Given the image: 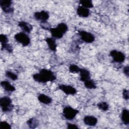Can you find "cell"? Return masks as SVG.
<instances>
[{"instance_id": "1", "label": "cell", "mask_w": 129, "mask_h": 129, "mask_svg": "<svg viewBox=\"0 0 129 129\" xmlns=\"http://www.w3.org/2000/svg\"><path fill=\"white\" fill-rule=\"evenodd\" d=\"M32 77L35 81L42 83L53 81L56 78L55 75L51 71L46 69H41L39 73L34 74Z\"/></svg>"}, {"instance_id": "2", "label": "cell", "mask_w": 129, "mask_h": 129, "mask_svg": "<svg viewBox=\"0 0 129 129\" xmlns=\"http://www.w3.org/2000/svg\"><path fill=\"white\" fill-rule=\"evenodd\" d=\"M0 106L4 112H10L13 110L14 105L11 99L8 96H4L0 99Z\"/></svg>"}, {"instance_id": "3", "label": "cell", "mask_w": 129, "mask_h": 129, "mask_svg": "<svg viewBox=\"0 0 129 129\" xmlns=\"http://www.w3.org/2000/svg\"><path fill=\"white\" fill-rule=\"evenodd\" d=\"M78 113V110L74 109L69 106L64 107L62 110V114L63 117L68 120L73 119Z\"/></svg>"}, {"instance_id": "4", "label": "cell", "mask_w": 129, "mask_h": 129, "mask_svg": "<svg viewBox=\"0 0 129 129\" xmlns=\"http://www.w3.org/2000/svg\"><path fill=\"white\" fill-rule=\"evenodd\" d=\"M14 38L17 42L21 43L23 46H26L30 43V37L24 32H19L16 34Z\"/></svg>"}, {"instance_id": "5", "label": "cell", "mask_w": 129, "mask_h": 129, "mask_svg": "<svg viewBox=\"0 0 129 129\" xmlns=\"http://www.w3.org/2000/svg\"><path fill=\"white\" fill-rule=\"evenodd\" d=\"M110 55L112 57L114 62L118 63L123 62L125 58V56L123 53L116 50H111L110 52Z\"/></svg>"}, {"instance_id": "6", "label": "cell", "mask_w": 129, "mask_h": 129, "mask_svg": "<svg viewBox=\"0 0 129 129\" xmlns=\"http://www.w3.org/2000/svg\"><path fill=\"white\" fill-rule=\"evenodd\" d=\"M79 34L81 40L86 43H90L95 40V36L90 32L86 31H79Z\"/></svg>"}, {"instance_id": "7", "label": "cell", "mask_w": 129, "mask_h": 129, "mask_svg": "<svg viewBox=\"0 0 129 129\" xmlns=\"http://www.w3.org/2000/svg\"><path fill=\"white\" fill-rule=\"evenodd\" d=\"M35 19L38 21H40L41 23L46 22L49 19V15L48 12L45 11H41L40 12H36L34 14Z\"/></svg>"}, {"instance_id": "8", "label": "cell", "mask_w": 129, "mask_h": 129, "mask_svg": "<svg viewBox=\"0 0 129 129\" xmlns=\"http://www.w3.org/2000/svg\"><path fill=\"white\" fill-rule=\"evenodd\" d=\"M12 2L11 0H0V6L3 11L6 13L13 12L14 9L11 6Z\"/></svg>"}, {"instance_id": "9", "label": "cell", "mask_w": 129, "mask_h": 129, "mask_svg": "<svg viewBox=\"0 0 129 129\" xmlns=\"http://www.w3.org/2000/svg\"><path fill=\"white\" fill-rule=\"evenodd\" d=\"M58 88L67 95H74L77 93L76 89L74 87L70 85H66L64 84L59 85Z\"/></svg>"}, {"instance_id": "10", "label": "cell", "mask_w": 129, "mask_h": 129, "mask_svg": "<svg viewBox=\"0 0 129 129\" xmlns=\"http://www.w3.org/2000/svg\"><path fill=\"white\" fill-rule=\"evenodd\" d=\"M49 30L51 33L52 37L54 38L60 39L65 34L57 26L55 28H50Z\"/></svg>"}, {"instance_id": "11", "label": "cell", "mask_w": 129, "mask_h": 129, "mask_svg": "<svg viewBox=\"0 0 129 129\" xmlns=\"http://www.w3.org/2000/svg\"><path fill=\"white\" fill-rule=\"evenodd\" d=\"M83 121L84 123L89 126H95L98 120L96 117L92 115H87L84 116L83 118Z\"/></svg>"}, {"instance_id": "12", "label": "cell", "mask_w": 129, "mask_h": 129, "mask_svg": "<svg viewBox=\"0 0 129 129\" xmlns=\"http://www.w3.org/2000/svg\"><path fill=\"white\" fill-rule=\"evenodd\" d=\"M77 13L79 17L86 18L88 17L90 15V10L88 8L80 6L77 8Z\"/></svg>"}, {"instance_id": "13", "label": "cell", "mask_w": 129, "mask_h": 129, "mask_svg": "<svg viewBox=\"0 0 129 129\" xmlns=\"http://www.w3.org/2000/svg\"><path fill=\"white\" fill-rule=\"evenodd\" d=\"M18 26L24 32L30 33L33 29L32 26L29 23L25 21H20L18 23Z\"/></svg>"}, {"instance_id": "14", "label": "cell", "mask_w": 129, "mask_h": 129, "mask_svg": "<svg viewBox=\"0 0 129 129\" xmlns=\"http://www.w3.org/2000/svg\"><path fill=\"white\" fill-rule=\"evenodd\" d=\"M45 41L47 43L50 50L54 52L56 51L57 45L55 38L53 37H48L45 39Z\"/></svg>"}, {"instance_id": "15", "label": "cell", "mask_w": 129, "mask_h": 129, "mask_svg": "<svg viewBox=\"0 0 129 129\" xmlns=\"http://www.w3.org/2000/svg\"><path fill=\"white\" fill-rule=\"evenodd\" d=\"M80 80L82 82H85L90 79V74L89 71L86 69H81L80 70Z\"/></svg>"}, {"instance_id": "16", "label": "cell", "mask_w": 129, "mask_h": 129, "mask_svg": "<svg viewBox=\"0 0 129 129\" xmlns=\"http://www.w3.org/2000/svg\"><path fill=\"white\" fill-rule=\"evenodd\" d=\"M38 99L41 103L45 104H49L52 101L49 96L44 94H39L38 96Z\"/></svg>"}, {"instance_id": "17", "label": "cell", "mask_w": 129, "mask_h": 129, "mask_svg": "<svg viewBox=\"0 0 129 129\" xmlns=\"http://www.w3.org/2000/svg\"><path fill=\"white\" fill-rule=\"evenodd\" d=\"M1 86L4 88L5 90L8 92H14L15 91V87L12 85L10 82L7 81H3L1 82Z\"/></svg>"}, {"instance_id": "18", "label": "cell", "mask_w": 129, "mask_h": 129, "mask_svg": "<svg viewBox=\"0 0 129 129\" xmlns=\"http://www.w3.org/2000/svg\"><path fill=\"white\" fill-rule=\"evenodd\" d=\"M121 118L124 124L128 125L129 124V111L127 109L124 108L122 110Z\"/></svg>"}, {"instance_id": "19", "label": "cell", "mask_w": 129, "mask_h": 129, "mask_svg": "<svg viewBox=\"0 0 129 129\" xmlns=\"http://www.w3.org/2000/svg\"><path fill=\"white\" fill-rule=\"evenodd\" d=\"M27 123L30 128H35L38 125L39 121L36 118L32 117L27 120Z\"/></svg>"}, {"instance_id": "20", "label": "cell", "mask_w": 129, "mask_h": 129, "mask_svg": "<svg viewBox=\"0 0 129 129\" xmlns=\"http://www.w3.org/2000/svg\"><path fill=\"white\" fill-rule=\"evenodd\" d=\"M84 83L85 87L87 89H96L97 87L95 82L93 80H91V79L85 81Z\"/></svg>"}, {"instance_id": "21", "label": "cell", "mask_w": 129, "mask_h": 129, "mask_svg": "<svg viewBox=\"0 0 129 129\" xmlns=\"http://www.w3.org/2000/svg\"><path fill=\"white\" fill-rule=\"evenodd\" d=\"M79 4L81 5V6L88 9L93 7L92 1L91 0H81L79 1Z\"/></svg>"}, {"instance_id": "22", "label": "cell", "mask_w": 129, "mask_h": 129, "mask_svg": "<svg viewBox=\"0 0 129 129\" xmlns=\"http://www.w3.org/2000/svg\"><path fill=\"white\" fill-rule=\"evenodd\" d=\"M5 75L7 77L10 78V79L13 80V81H16L18 79V76L17 75H16V74L12 72L9 71H7L5 73Z\"/></svg>"}, {"instance_id": "23", "label": "cell", "mask_w": 129, "mask_h": 129, "mask_svg": "<svg viewBox=\"0 0 129 129\" xmlns=\"http://www.w3.org/2000/svg\"><path fill=\"white\" fill-rule=\"evenodd\" d=\"M99 109L103 111H107L109 108V105L106 102H101L97 104Z\"/></svg>"}, {"instance_id": "24", "label": "cell", "mask_w": 129, "mask_h": 129, "mask_svg": "<svg viewBox=\"0 0 129 129\" xmlns=\"http://www.w3.org/2000/svg\"><path fill=\"white\" fill-rule=\"evenodd\" d=\"M80 68L76 64H71L69 68V71L72 73H78L80 72Z\"/></svg>"}, {"instance_id": "25", "label": "cell", "mask_w": 129, "mask_h": 129, "mask_svg": "<svg viewBox=\"0 0 129 129\" xmlns=\"http://www.w3.org/2000/svg\"><path fill=\"white\" fill-rule=\"evenodd\" d=\"M1 129H10L11 128V125L6 121H2L0 122Z\"/></svg>"}, {"instance_id": "26", "label": "cell", "mask_w": 129, "mask_h": 129, "mask_svg": "<svg viewBox=\"0 0 129 129\" xmlns=\"http://www.w3.org/2000/svg\"><path fill=\"white\" fill-rule=\"evenodd\" d=\"M2 49H5L7 51H8L10 53H12L13 52V47L9 43L1 44Z\"/></svg>"}, {"instance_id": "27", "label": "cell", "mask_w": 129, "mask_h": 129, "mask_svg": "<svg viewBox=\"0 0 129 129\" xmlns=\"http://www.w3.org/2000/svg\"><path fill=\"white\" fill-rule=\"evenodd\" d=\"M0 42L1 43V44H6L8 43V38L7 35L5 34H1L0 35Z\"/></svg>"}, {"instance_id": "28", "label": "cell", "mask_w": 129, "mask_h": 129, "mask_svg": "<svg viewBox=\"0 0 129 129\" xmlns=\"http://www.w3.org/2000/svg\"><path fill=\"white\" fill-rule=\"evenodd\" d=\"M67 128L69 129H79V127L75 124L67 123Z\"/></svg>"}, {"instance_id": "29", "label": "cell", "mask_w": 129, "mask_h": 129, "mask_svg": "<svg viewBox=\"0 0 129 129\" xmlns=\"http://www.w3.org/2000/svg\"><path fill=\"white\" fill-rule=\"evenodd\" d=\"M122 96L123 98L127 100L128 99V91L126 89H123L122 92Z\"/></svg>"}, {"instance_id": "30", "label": "cell", "mask_w": 129, "mask_h": 129, "mask_svg": "<svg viewBox=\"0 0 129 129\" xmlns=\"http://www.w3.org/2000/svg\"><path fill=\"white\" fill-rule=\"evenodd\" d=\"M123 73L126 76V77H128V74H129V68H128V66H125V67H124L123 68Z\"/></svg>"}]
</instances>
